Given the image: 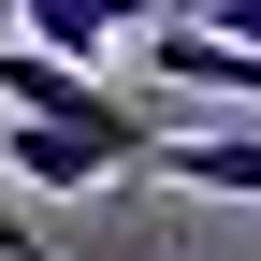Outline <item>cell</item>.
<instances>
[{"label": "cell", "instance_id": "obj_1", "mask_svg": "<svg viewBox=\"0 0 261 261\" xmlns=\"http://www.w3.org/2000/svg\"><path fill=\"white\" fill-rule=\"evenodd\" d=\"M0 102H15V130H145L116 73H58L29 44H0Z\"/></svg>", "mask_w": 261, "mask_h": 261}, {"label": "cell", "instance_id": "obj_2", "mask_svg": "<svg viewBox=\"0 0 261 261\" xmlns=\"http://www.w3.org/2000/svg\"><path fill=\"white\" fill-rule=\"evenodd\" d=\"M160 130H0V174L15 189H102V174H145Z\"/></svg>", "mask_w": 261, "mask_h": 261}, {"label": "cell", "instance_id": "obj_3", "mask_svg": "<svg viewBox=\"0 0 261 261\" xmlns=\"http://www.w3.org/2000/svg\"><path fill=\"white\" fill-rule=\"evenodd\" d=\"M145 174H174V189H232V203H261V130H160V145H145Z\"/></svg>", "mask_w": 261, "mask_h": 261}]
</instances>
